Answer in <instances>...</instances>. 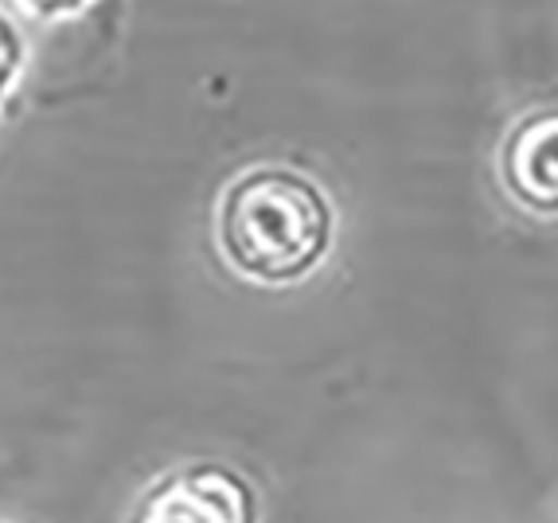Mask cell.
Masks as SVG:
<instances>
[{
	"mask_svg": "<svg viewBox=\"0 0 558 523\" xmlns=\"http://www.w3.org/2000/svg\"><path fill=\"white\" fill-rule=\"evenodd\" d=\"M125 523H258V500L234 469L199 461L145 488Z\"/></svg>",
	"mask_w": 558,
	"mask_h": 523,
	"instance_id": "obj_2",
	"label": "cell"
},
{
	"mask_svg": "<svg viewBox=\"0 0 558 523\" xmlns=\"http://www.w3.org/2000/svg\"><path fill=\"white\" fill-rule=\"evenodd\" d=\"M500 180L512 199L539 216H558V106L527 113L500 149Z\"/></svg>",
	"mask_w": 558,
	"mask_h": 523,
	"instance_id": "obj_3",
	"label": "cell"
},
{
	"mask_svg": "<svg viewBox=\"0 0 558 523\" xmlns=\"http://www.w3.org/2000/svg\"><path fill=\"white\" fill-rule=\"evenodd\" d=\"M332 211L313 180L262 165L242 172L219 204V251L254 281H298L328 251Z\"/></svg>",
	"mask_w": 558,
	"mask_h": 523,
	"instance_id": "obj_1",
	"label": "cell"
}]
</instances>
